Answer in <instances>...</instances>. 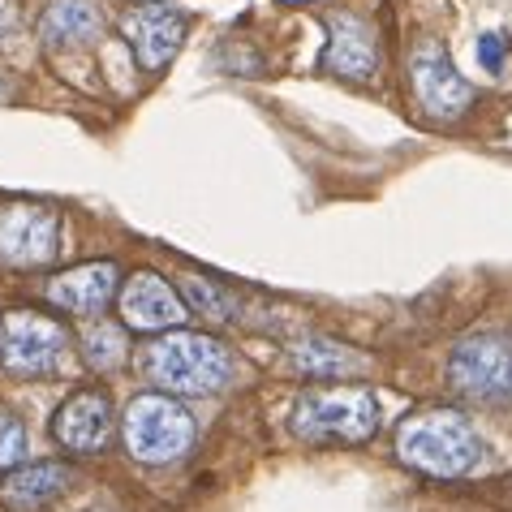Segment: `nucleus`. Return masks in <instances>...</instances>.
Returning <instances> with one entry per match:
<instances>
[{"instance_id": "f257e3e1", "label": "nucleus", "mask_w": 512, "mask_h": 512, "mask_svg": "<svg viewBox=\"0 0 512 512\" xmlns=\"http://www.w3.org/2000/svg\"><path fill=\"white\" fill-rule=\"evenodd\" d=\"M396 452L409 469L431 478H465L487 461L482 435L457 409H426V414L405 418L396 431Z\"/></svg>"}, {"instance_id": "f03ea898", "label": "nucleus", "mask_w": 512, "mask_h": 512, "mask_svg": "<svg viewBox=\"0 0 512 512\" xmlns=\"http://www.w3.org/2000/svg\"><path fill=\"white\" fill-rule=\"evenodd\" d=\"M147 375L164 392H181V396L220 392L233 379V353L216 336L168 332L147 349Z\"/></svg>"}, {"instance_id": "7ed1b4c3", "label": "nucleus", "mask_w": 512, "mask_h": 512, "mask_svg": "<svg viewBox=\"0 0 512 512\" xmlns=\"http://www.w3.org/2000/svg\"><path fill=\"white\" fill-rule=\"evenodd\" d=\"M379 431L371 388H310L293 405V435L306 444H362Z\"/></svg>"}, {"instance_id": "20e7f679", "label": "nucleus", "mask_w": 512, "mask_h": 512, "mask_svg": "<svg viewBox=\"0 0 512 512\" xmlns=\"http://www.w3.org/2000/svg\"><path fill=\"white\" fill-rule=\"evenodd\" d=\"M194 444V418L186 405H177L173 396L147 392L134 396L125 409V448L142 465H168L181 461Z\"/></svg>"}, {"instance_id": "39448f33", "label": "nucleus", "mask_w": 512, "mask_h": 512, "mask_svg": "<svg viewBox=\"0 0 512 512\" xmlns=\"http://www.w3.org/2000/svg\"><path fill=\"white\" fill-rule=\"evenodd\" d=\"M448 379L461 396L478 405H512V336H465L448 358Z\"/></svg>"}, {"instance_id": "423d86ee", "label": "nucleus", "mask_w": 512, "mask_h": 512, "mask_svg": "<svg viewBox=\"0 0 512 512\" xmlns=\"http://www.w3.org/2000/svg\"><path fill=\"white\" fill-rule=\"evenodd\" d=\"M69 358L65 327L31 310H9L0 323V366L13 375H61Z\"/></svg>"}, {"instance_id": "0eeeda50", "label": "nucleus", "mask_w": 512, "mask_h": 512, "mask_svg": "<svg viewBox=\"0 0 512 512\" xmlns=\"http://www.w3.org/2000/svg\"><path fill=\"white\" fill-rule=\"evenodd\" d=\"M186 31H190L186 13L173 9V5H155V0H142V5H134L121 18L125 44L134 48L138 65L147 69V74H155V69H164L173 61L181 52V44H186Z\"/></svg>"}, {"instance_id": "6e6552de", "label": "nucleus", "mask_w": 512, "mask_h": 512, "mask_svg": "<svg viewBox=\"0 0 512 512\" xmlns=\"http://www.w3.org/2000/svg\"><path fill=\"white\" fill-rule=\"evenodd\" d=\"M61 250V224L56 211L39 203H13L0 207V263L13 267H39L56 259Z\"/></svg>"}, {"instance_id": "1a4fd4ad", "label": "nucleus", "mask_w": 512, "mask_h": 512, "mask_svg": "<svg viewBox=\"0 0 512 512\" xmlns=\"http://www.w3.org/2000/svg\"><path fill=\"white\" fill-rule=\"evenodd\" d=\"M319 65L345 82H371L383 65L375 26L358 18V13H332L327 18V48L319 56Z\"/></svg>"}, {"instance_id": "9d476101", "label": "nucleus", "mask_w": 512, "mask_h": 512, "mask_svg": "<svg viewBox=\"0 0 512 512\" xmlns=\"http://www.w3.org/2000/svg\"><path fill=\"white\" fill-rule=\"evenodd\" d=\"M409 78H414V95L418 104L431 112V117H461V112L474 104V87L457 74V65L448 61V52L439 44H422L414 52V65H409Z\"/></svg>"}, {"instance_id": "9b49d317", "label": "nucleus", "mask_w": 512, "mask_h": 512, "mask_svg": "<svg viewBox=\"0 0 512 512\" xmlns=\"http://www.w3.org/2000/svg\"><path fill=\"white\" fill-rule=\"evenodd\" d=\"M121 315L134 332H168V327H181L190 319V306L173 284L155 272H134L121 284Z\"/></svg>"}, {"instance_id": "f8f14e48", "label": "nucleus", "mask_w": 512, "mask_h": 512, "mask_svg": "<svg viewBox=\"0 0 512 512\" xmlns=\"http://www.w3.org/2000/svg\"><path fill=\"white\" fill-rule=\"evenodd\" d=\"M52 435H56L61 448L82 452V457L104 452L112 444V401H108V392H99V388L74 392L61 409H56Z\"/></svg>"}, {"instance_id": "ddd939ff", "label": "nucleus", "mask_w": 512, "mask_h": 512, "mask_svg": "<svg viewBox=\"0 0 512 512\" xmlns=\"http://www.w3.org/2000/svg\"><path fill=\"white\" fill-rule=\"evenodd\" d=\"M117 263H82L74 272H61L48 280V302L65 315H99L117 297Z\"/></svg>"}, {"instance_id": "4468645a", "label": "nucleus", "mask_w": 512, "mask_h": 512, "mask_svg": "<svg viewBox=\"0 0 512 512\" xmlns=\"http://www.w3.org/2000/svg\"><path fill=\"white\" fill-rule=\"evenodd\" d=\"M69 482H74V469L61 465V461H31L22 469H13L5 478V487H0V500L18 512H39L44 504H52L56 495L69 491Z\"/></svg>"}, {"instance_id": "2eb2a0df", "label": "nucleus", "mask_w": 512, "mask_h": 512, "mask_svg": "<svg viewBox=\"0 0 512 512\" xmlns=\"http://www.w3.org/2000/svg\"><path fill=\"white\" fill-rule=\"evenodd\" d=\"M99 31H104V13L91 0H52L39 18V39L48 48H82L99 39Z\"/></svg>"}, {"instance_id": "dca6fc26", "label": "nucleus", "mask_w": 512, "mask_h": 512, "mask_svg": "<svg viewBox=\"0 0 512 512\" xmlns=\"http://www.w3.org/2000/svg\"><path fill=\"white\" fill-rule=\"evenodd\" d=\"M289 362H293V371H302L306 379H353V375L371 371V362H366L358 349L336 345V340H327V336L297 340L289 349Z\"/></svg>"}, {"instance_id": "f3484780", "label": "nucleus", "mask_w": 512, "mask_h": 512, "mask_svg": "<svg viewBox=\"0 0 512 512\" xmlns=\"http://www.w3.org/2000/svg\"><path fill=\"white\" fill-rule=\"evenodd\" d=\"M82 353H87L95 371H117L130 358V340H125L121 327L99 319V323H87V332H82Z\"/></svg>"}, {"instance_id": "a211bd4d", "label": "nucleus", "mask_w": 512, "mask_h": 512, "mask_svg": "<svg viewBox=\"0 0 512 512\" xmlns=\"http://www.w3.org/2000/svg\"><path fill=\"white\" fill-rule=\"evenodd\" d=\"M181 297H186V306H190V310L207 315L211 323L233 319V310H237L233 293H224L220 284H211V280H203V276H186V280H181Z\"/></svg>"}, {"instance_id": "6ab92c4d", "label": "nucleus", "mask_w": 512, "mask_h": 512, "mask_svg": "<svg viewBox=\"0 0 512 512\" xmlns=\"http://www.w3.org/2000/svg\"><path fill=\"white\" fill-rule=\"evenodd\" d=\"M26 452V426L9 414V409H0V469L5 465H18Z\"/></svg>"}, {"instance_id": "aec40b11", "label": "nucleus", "mask_w": 512, "mask_h": 512, "mask_svg": "<svg viewBox=\"0 0 512 512\" xmlns=\"http://www.w3.org/2000/svg\"><path fill=\"white\" fill-rule=\"evenodd\" d=\"M478 65L487 69V74H500L504 69V39L500 35H482L478 39Z\"/></svg>"}, {"instance_id": "412c9836", "label": "nucleus", "mask_w": 512, "mask_h": 512, "mask_svg": "<svg viewBox=\"0 0 512 512\" xmlns=\"http://www.w3.org/2000/svg\"><path fill=\"white\" fill-rule=\"evenodd\" d=\"M87 512H117V508H112V504H91Z\"/></svg>"}, {"instance_id": "4be33fe9", "label": "nucleus", "mask_w": 512, "mask_h": 512, "mask_svg": "<svg viewBox=\"0 0 512 512\" xmlns=\"http://www.w3.org/2000/svg\"><path fill=\"white\" fill-rule=\"evenodd\" d=\"M284 5H297V0H284Z\"/></svg>"}]
</instances>
